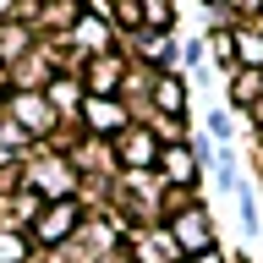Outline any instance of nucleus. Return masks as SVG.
<instances>
[{
	"label": "nucleus",
	"mask_w": 263,
	"mask_h": 263,
	"mask_svg": "<svg viewBox=\"0 0 263 263\" xmlns=\"http://www.w3.org/2000/svg\"><path fill=\"white\" fill-rule=\"evenodd\" d=\"M0 263H22V241L16 236H0Z\"/></svg>",
	"instance_id": "20e7f679"
},
{
	"label": "nucleus",
	"mask_w": 263,
	"mask_h": 263,
	"mask_svg": "<svg viewBox=\"0 0 263 263\" xmlns=\"http://www.w3.org/2000/svg\"><path fill=\"white\" fill-rule=\"evenodd\" d=\"M236 99H241V104H247V99H258V71H247V77L236 82Z\"/></svg>",
	"instance_id": "423d86ee"
},
{
	"label": "nucleus",
	"mask_w": 263,
	"mask_h": 263,
	"mask_svg": "<svg viewBox=\"0 0 263 263\" xmlns=\"http://www.w3.org/2000/svg\"><path fill=\"white\" fill-rule=\"evenodd\" d=\"M236 44H241V61H247V66L263 61V39H236Z\"/></svg>",
	"instance_id": "39448f33"
},
{
	"label": "nucleus",
	"mask_w": 263,
	"mask_h": 263,
	"mask_svg": "<svg viewBox=\"0 0 263 263\" xmlns=\"http://www.w3.org/2000/svg\"><path fill=\"white\" fill-rule=\"evenodd\" d=\"M88 121L93 126H115V104H88Z\"/></svg>",
	"instance_id": "7ed1b4c3"
},
{
	"label": "nucleus",
	"mask_w": 263,
	"mask_h": 263,
	"mask_svg": "<svg viewBox=\"0 0 263 263\" xmlns=\"http://www.w3.org/2000/svg\"><path fill=\"white\" fill-rule=\"evenodd\" d=\"M39 230H44L49 241H55V236H66V230H71V209H66V203H61V209L49 214V225H39Z\"/></svg>",
	"instance_id": "f257e3e1"
},
{
	"label": "nucleus",
	"mask_w": 263,
	"mask_h": 263,
	"mask_svg": "<svg viewBox=\"0 0 263 263\" xmlns=\"http://www.w3.org/2000/svg\"><path fill=\"white\" fill-rule=\"evenodd\" d=\"M159 104H170V110H181V104H186L181 82H159Z\"/></svg>",
	"instance_id": "f03ea898"
},
{
	"label": "nucleus",
	"mask_w": 263,
	"mask_h": 263,
	"mask_svg": "<svg viewBox=\"0 0 263 263\" xmlns=\"http://www.w3.org/2000/svg\"><path fill=\"white\" fill-rule=\"evenodd\" d=\"M77 33H82V39H88L93 49H99V39H104V28H99V22H88V16H82V28H77Z\"/></svg>",
	"instance_id": "0eeeda50"
}]
</instances>
